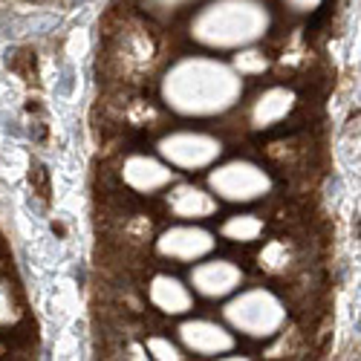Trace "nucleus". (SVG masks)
Returning <instances> with one entry per match:
<instances>
[{
	"label": "nucleus",
	"instance_id": "2eb2a0df",
	"mask_svg": "<svg viewBox=\"0 0 361 361\" xmlns=\"http://www.w3.org/2000/svg\"><path fill=\"white\" fill-rule=\"evenodd\" d=\"M147 353L159 358V361H179L183 355H179V350L168 341V338H147Z\"/></svg>",
	"mask_w": 361,
	"mask_h": 361
},
{
	"label": "nucleus",
	"instance_id": "39448f33",
	"mask_svg": "<svg viewBox=\"0 0 361 361\" xmlns=\"http://www.w3.org/2000/svg\"><path fill=\"white\" fill-rule=\"evenodd\" d=\"M220 139L208 133H194V130H179L171 133L159 142V154L171 168L183 171H202L208 165H214L220 159Z\"/></svg>",
	"mask_w": 361,
	"mask_h": 361
},
{
	"label": "nucleus",
	"instance_id": "6e6552de",
	"mask_svg": "<svg viewBox=\"0 0 361 361\" xmlns=\"http://www.w3.org/2000/svg\"><path fill=\"white\" fill-rule=\"evenodd\" d=\"M179 338L197 355H223L234 347V336L226 326H220L214 321H202V318L185 321L179 326Z\"/></svg>",
	"mask_w": 361,
	"mask_h": 361
},
{
	"label": "nucleus",
	"instance_id": "7ed1b4c3",
	"mask_svg": "<svg viewBox=\"0 0 361 361\" xmlns=\"http://www.w3.org/2000/svg\"><path fill=\"white\" fill-rule=\"evenodd\" d=\"M226 321L243 336L252 338H269L275 336L286 321L283 304L266 289H249L240 292L237 298L228 300L226 307Z\"/></svg>",
	"mask_w": 361,
	"mask_h": 361
},
{
	"label": "nucleus",
	"instance_id": "20e7f679",
	"mask_svg": "<svg viewBox=\"0 0 361 361\" xmlns=\"http://www.w3.org/2000/svg\"><path fill=\"white\" fill-rule=\"evenodd\" d=\"M208 185H212V191L226 202H255L263 194H269L272 179H269L263 173V168H257L255 162L234 159V162H226L217 171H212Z\"/></svg>",
	"mask_w": 361,
	"mask_h": 361
},
{
	"label": "nucleus",
	"instance_id": "f8f14e48",
	"mask_svg": "<svg viewBox=\"0 0 361 361\" xmlns=\"http://www.w3.org/2000/svg\"><path fill=\"white\" fill-rule=\"evenodd\" d=\"M292 104H295V93H292V90H283V87L266 90V93L252 107V125L260 128V130L278 125L281 118H286V113L292 110Z\"/></svg>",
	"mask_w": 361,
	"mask_h": 361
},
{
	"label": "nucleus",
	"instance_id": "4468645a",
	"mask_svg": "<svg viewBox=\"0 0 361 361\" xmlns=\"http://www.w3.org/2000/svg\"><path fill=\"white\" fill-rule=\"evenodd\" d=\"M231 67H234L240 75H257V73H263V70L269 67V61L263 58V52L243 47V49H237V55H234V64H231Z\"/></svg>",
	"mask_w": 361,
	"mask_h": 361
},
{
	"label": "nucleus",
	"instance_id": "1a4fd4ad",
	"mask_svg": "<svg viewBox=\"0 0 361 361\" xmlns=\"http://www.w3.org/2000/svg\"><path fill=\"white\" fill-rule=\"evenodd\" d=\"M125 183L139 194H154L173 183V171L168 162H159L154 157H130L122 168Z\"/></svg>",
	"mask_w": 361,
	"mask_h": 361
},
{
	"label": "nucleus",
	"instance_id": "dca6fc26",
	"mask_svg": "<svg viewBox=\"0 0 361 361\" xmlns=\"http://www.w3.org/2000/svg\"><path fill=\"white\" fill-rule=\"evenodd\" d=\"M15 318H18V310H15V304H12L6 286L0 283V324H12Z\"/></svg>",
	"mask_w": 361,
	"mask_h": 361
},
{
	"label": "nucleus",
	"instance_id": "0eeeda50",
	"mask_svg": "<svg viewBox=\"0 0 361 361\" xmlns=\"http://www.w3.org/2000/svg\"><path fill=\"white\" fill-rule=\"evenodd\" d=\"M240 283H243V272L231 260H205L191 272V286L202 298H226Z\"/></svg>",
	"mask_w": 361,
	"mask_h": 361
},
{
	"label": "nucleus",
	"instance_id": "423d86ee",
	"mask_svg": "<svg viewBox=\"0 0 361 361\" xmlns=\"http://www.w3.org/2000/svg\"><path fill=\"white\" fill-rule=\"evenodd\" d=\"M157 249L162 257L194 263L214 252V234L200 226H173L157 240Z\"/></svg>",
	"mask_w": 361,
	"mask_h": 361
},
{
	"label": "nucleus",
	"instance_id": "a211bd4d",
	"mask_svg": "<svg viewBox=\"0 0 361 361\" xmlns=\"http://www.w3.org/2000/svg\"><path fill=\"white\" fill-rule=\"evenodd\" d=\"M154 4H157L159 9H176V6H183V4H188V0H154Z\"/></svg>",
	"mask_w": 361,
	"mask_h": 361
},
{
	"label": "nucleus",
	"instance_id": "9b49d317",
	"mask_svg": "<svg viewBox=\"0 0 361 361\" xmlns=\"http://www.w3.org/2000/svg\"><path fill=\"white\" fill-rule=\"evenodd\" d=\"M150 300H154L157 310H162L168 315H183L194 304L188 286L183 281L171 278V275H157L154 278V283H150Z\"/></svg>",
	"mask_w": 361,
	"mask_h": 361
},
{
	"label": "nucleus",
	"instance_id": "ddd939ff",
	"mask_svg": "<svg viewBox=\"0 0 361 361\" xmlns=\"http://www.w3.org/2000/svg\"><path fill=\"white\" fill-rule=\"evenodd\" d=\"M263 234V220L255 214H237L223 226V237L234 240V243H252Z\"/></svg>",
	"mask_w": 361,
	"mask_h": 361
},
{
	"label": "nucleus",
	"instance_id": "f3484780",
	"mask_svg": "<svg viewBox=\"0 0 361 361\" xmlns=\"http://www.w3.org/2000/svg\"><path fill=\"white\" fill-rule=\"evenodd\" d=\"M286 4H289L295 12H312V9H318L321 0H286Z\"/></svg>",
	"mask_w": 361,
	"mask_h": 361
},
{
	"label": "nucleus",
	"instance_id": "9d476101",
	"mask_svg": "<svg viewBox=\"0 0 361 361\" xmlns=\"http://www.w3.org/2000/svg\"><path fill=\"white\" fill-rule=\"evenodd\" d=\"M168 205H171V212L183 220H202L217 212V200L197 185H176L168 197Z\"/></svg>",
	"mask_w": 361,
	"mask_h": 361
},
{
	"label": "nucleus",
	"instance_id": "f257e3e1",
	"mask_svg": "<svg viewBox=\"0 0 361 361\" xmlns=\"http://www.w3.org/2000/svg\"><path fill=\"white\" fill-rule=\"evenodd\" d=\"M243 93L240 73L217 58H183L162 78V99L183 116H220Z\"/></svg>",
	"mask_w": 361,
	"mask_h": 361
},
{
	"label": "nucleus",
	"instance_id": "f03ea898",
	"mask_svg": "<svg viewBox=\"0 0 361 361\" xmlns=\"http://www.w3.org/2000/svg\"><path fill=\"white\" fill-rule=\"evenodd\" d=\"M269 29V12L257 0H214L191 23V35L212 49H243Z\"/></svg>",
	"mask_w": 361,
	"mask_h": 361
}]
</instances>
